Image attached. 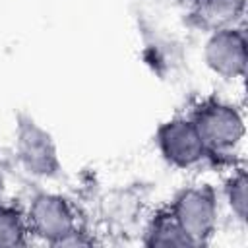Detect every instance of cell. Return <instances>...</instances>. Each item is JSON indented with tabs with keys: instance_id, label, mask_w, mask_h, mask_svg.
<instances>
[{
	"instance_id": "cell-1",
	"label": "cell",
	"mask_w": 248,
	"mask_h": 248,
	"mask_svg": "<svg viewBox=\"0 0 248 248\" xmlns=\"http://www.w3.org/2000/svg\"><path fill=\"white\" fill-rule=\"evenodd\" d=\"M194 126L205 145V151H231L244 136V122L240 112L219 101L202 105L194 114Z\"/></svg>"
},
{
	"instance_id": "cell-2",
	"label": "cell",
	"mask_w": 248,
	"mask_h": 248,
	"mask_svg": "<svg viewBox=\"0 0 248 248\" xmlns=\"http://www.w3.org/2000/svg\"><path fill=\"white\" fill-rule=\"evenodd\" d=\"M170 213L192 242L202 240L211 234L217 221L215 196L205 186L188 188L176 196Z\"/></svg>"
},
{
	"instance_id": "cell-3",
	"label": "cell",
	"mask_w": 248,
	"mask_h": 248,
	"mask_svg": "<svg viewBox=\"0 0 248 248\" xmlns=\"http://www.w3.org/2000/svg\"><path fill=\"white\" fill-rule=\"evenodd\" d=\"M157 143L163 157L180 169L200 163L205 155V145L192 120L174 118L163 124L157 132Z\"/></svg>"
},
{
	"instance_id": "cell-4",
	"label": "cell",
	"mask_w": 248,
	"mask_h": 248,
	"mask_svg": "<svg viewBox=\"0 0 248 248\" xmlns=\"http://www.w3.org/2000/svg\"><path fill=\"white\" fill-rule=\"evenodd\" d=\"M207 66L223 78H238L246 68V35L240 29L227 27L213 31L205 43Z\"/></svg>"
},
{
	"instance_id": "cell-5",
	"label": "cell",
	"mask_w": 248,
	"mask_h": 248,
	"mask_svg": "<svg viewBox=\"0 0 248 248\" xmlns=\"http://www.w3.org/2000/svg\"><path fill=\"white\" fill-rule=\"evenodd\" d=\"M29 225L37 234L52 242L66 244V240L76 234L74 213L68 202L60 196H39L29 209Z\"/></svg>"
},
{
	"instance_id": "cell-6",
	"label": "cell",
	"mask_w": 248,
	"mask_h": 248,
	"mask_svg": "<svg viewBox=\"0 0 248 248\" xmlns=\"http://www.w3.org/2000/svg\"><path fill=\"white\" fill-rule=\"evenodd\" d=\"M17 153L21 163L33 174H52L58 169L56 149L50 136L33 122H25L19 126Z\"/></svg>"
},
{
	"instance_id": "cell-7",
	"label": "cell",
	"mask_w": 248,
	"mask_h": 248,
	"mask_svg": "<svg viewBox=\"0 0 248 248\" xmlns=\"http://www.w3.org/2000/svg\"><path fill=\"white\" fill-rule=\"evenodd\" d=\"M244 12V0H192V14L205 29L232 27Z\"/></svg>"
},
{
	"instance_id": "cell-8",
	"label": "cell",
	"mask_w": 248,
	"mask_h": 248,
	"mask_svg": "<svg viewBox=\"0 0 248 248\" xmlns=\"http://www.w3.org/2000/svg\"><path fill=\"white\" fill-rule=\"evenodd\" d=\"M147 244L151 246H184L194 244L188 234L180 229L176 219L170 215H161L153 221L149 232H147Z\"/></svg>"
},
{
	"instance_id": "cell-9",
	"label": "cell",
	"mask_w": 248,
	"mask_h": 248,
	"mask_svg": "<svg viewBox=\"0 0 248 248\" xmlns=\"http://www.w3.org/2000/svg\"><path fill=\"white\" fill-rule=\"evenodd\" d=\"M23 221L12 207L0 205V246H14L23 242Z\"/></svg>"
},
{
	"instance_id": "cell-10",
	"label": "cell",
	"mask_w": 248,
	"mask_h": 248,
	"mask_svg": "<svg viewBox=\"0 0 248 248\" xmlns=\"http://www.w3.org/2000/svg\"><path fill=\"white\" fill-rule=\"evenodd\" d=\"M227 196L232 211L240 217L246 219V174L240 169L227 184Z\"/></svg>"
}]
</instances>
